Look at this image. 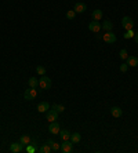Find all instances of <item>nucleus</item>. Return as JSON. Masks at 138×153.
<instances>
[{"mask_svg": "<svg viewBox=\"0 0 138 153\" xmlns=\"http://www.w3.org/2000/svg\"><path fill=\"white\" fill-rule=\"evenodd\" d=\"M51 79L50 77H47L46 75H43V76L39 79V86H40V88L43 90H50L51 88Z\"/></svg>", "mask_w": 138, "mask_h": 153, "instance_id": "nucleus-1", "label": "nucleus"}, {"mask_svg": "<svg viewBox=\"0 0 138 153\" xmlns=\"http://www.w3.org/2000/svg\"><path fill=\"white\" fill-rule=\"evenodd\" d=\"M102 40L107 43V44H113V43H116V35L112 32V31H109V32L104 33V36H102Z\"/></svg>", "mask_w": 138, "mask_h": 153, "instance_id": "nucleus-2", "label": "nucleus"}, {"mask_svg": "<svg viewBox=\"0 0 138 153\" xmlns=\"http://www.w3.org/2000/svg\"><path fill=\"white\" fill-rule=\"evenodd\" d=\"M122 26L124 28V31H131L134 28V21H133L130 17H124L122 19Z\"/></svg>", "mask_w": 138, "mask_h": 153, "instance_id": "nucleus-3", "label": "nucleus"}, {"mask_svg": "<svg viewBox=\"0 0 138 153\" xmlns=\"http://www.w3.org/2000/svg\"><path fill=\"white\" fill-rule=\"evenodd\" d=\"M38 97V91H36V88H29L25 91V94H24V98H25L26 101H32V99H35Z\"/></svg>", "mask_w": 138, "mask_h": 153, "instance_id": "nucleus-4", "label": "nucleus"}, {"mask_svg": "<svg viewBox=\"0 0 138 153\" xmlns=\"http://www.w3.org/2000/svg\"><path fill=\"white\" fill-rule=\"evenodd\" d=\"M61 150H62L64 153H70L73 150V143L70 142V139L62 141V143H61Z\"/></svg>", "mask_w": 138, "mask_h": 153, "instance_id": "nucleus-5", "label": "nucleus"}, {"mask_svg": "<svg viewBox=\"0 0 138 153\" xmlns=\"http://www.w3.org/2000/svg\"><path fill=\"white\" fill-rule=\"evenodd\" d=\"M59 131H61V127H59V124H58L57 121L50 123V126H49V133H51V134H54V135H58Z\"/></svg>", "mask_w": 138, "mask_h": 153, "instance_id": "nucleus-6", "label": "nucleus"}, {"mask_svg": "<svg viewBox=\"0 0 138 153\" xmlns=\"http://www.w3.org/2000/svg\"><path fill=\"white\" fill-rule=\"evenodd\" d=\"M88 29L91 31V32H94V33H98L101 31V24H100V21H93V22H90L88 24Z\"/></svg>", "mask_w": 138, "mask_h": 153, "instance_id": "nucleus-7", "label": "nucleus"}, {"mask_svg": "<svg viewBox=\"0 0 138 153\" xmlns=\"http://www.w3.org/2000/svg\"><path fill=\"white\" fill-rule=\"evenodd\" d=\"M24 148L25 146H24L21 142H14V143H11V146H10V150L14 153H19L24 150Z\"/></svg>", "mask_w": 138, "mask_h": 153, "instance_id": "nucleus-8", "label": "nucleus"}, {"mask_svg": "<svg viewBox=\"0 0 138 153\" xmlns=\"http://www.w3.org/2000/svg\"><path fill=\"white\" fill-rule=\"evenodd\" d=\"M58 120V112L51 109V110H47V121H57Z\"/></svg>", "mask_w": 138, "mask_h": 153, "instance_id": "nucleus-9", "label": "nucleus"}, {"mask_svg": "<svg viewBox=\"0 0 138 153\" xmlns=\"http://www.w3.org/2000/svg\"><path fill=\"white\" fill-rule=\"evenodd\" d=\"M73 10L76 11V14H77V13L82 14V13H84V11L87 10V6H86L84 3H76L75 7H73Z\"/></svg>", "mask_w": 138, "mask_h": 153, "instance_id": "nucleus-10", "label": "nucleus"}, {"mask_svg": "<svg viewBox=\"0 0 138 153\" xmlns=\"http://www.w3.org/2000/svg\"><path fill=\"white\" fill-rule=\"evenodd\" d=\"M50 109V105H49V102H40L38 105V112L40 113H44V112H47Z\"/></svg>", "mask_w": 138, "mask_h": 153, "instance_id": "nucleus-11", "label": "nucleus"}, {"mask_svg": "<svg viewBox=\"0 0 138 153\" xmlns=\"http://www.w3.org/2000/svg\"><path fill=\"white\" fill-rule=\"evenodd\" d=\"M47 143L51 146V150H53V152H58V150H61V145H59L58 142H55V141L49 139V141H47Z\"/></svg>", "mask_w": 138, "mask_h": 153, "instance_id": "nucleus-12", "label": "nucleus"}, {"mask_svg": "<svg viewBox=\"0 0 138 153\" xmlns=\"http://www.w3.org/2000/svg\"><path fill=\"white\" fill-rule=\"evenodd\" d=\"M111 113H112L113 117H116V119H118V117H120V116L123 115V110H122L119 106H113V108L111 109Z\"/></svg>", "mask_w": 138, "mask_h": 153, "instance_id": "nucleus-13", "label": "nucleus"}, {"mask_svg": "<svg viewBox=\"0 0 138 153\" xmlns=\"http://www.w3.org/2000/svg\"><path fill=\"white\" fill-rule=\"evenodd\" d=\"M112 26L113 24L109 21V19H107V21H104L102 22V25H101V28L104 29V31H107V32H109V31H112Z\"/></svg>", "mask_w": 138, "mask_h": 153, "instance_id": "nucleus-14", "label": "nucleus"}, {"mask_svg": "<svg viewBox=\"0 0 138 153\" xmlns=\"http://www.w3.org/2000/svg\"><path fill=\"white\" fill-rule=\"evenodd\" d=\"M80 139H82V137H80L79 133H72V134H70V142H72V143H79Z\"/></svg>", "mask_w": 138, "mask_h": 153, "instance_id": "nucleus-15", "label": "nucleus"}, {"mask_svg": "<svg viewBox=\"0 0 138 153\" xmlns=\"http://www.w3.org/2000/svg\"><path fill=\"white\" fill-rule=\"evenodd\" d=\"M28 86L31 87V88H36L39 86V80L36 77H29V80H28Z\"/></svg>", "mask_w": 138, "mask_h": 153, "instance_id": "nucleus-16", "label": "nucleus"}, {"mask_svg": "<svg viewBox=\"0 0 138 153\" xmlns=\"http://www.w3.org/2000/svg\"><path fill=\"white\" fill-rule=\"evenodd\" d=\"M59 137H61L62 141H68V139H70V133H69L68 130H61L59 131Z\"/></svg>", "mask_w": 138, "mask_h": 153, "instance_id": "nucleus-17", "label": "nucleus"}, {"mask_svg": "<svg viewBox=\"0 0 138 153\" xmlns=\"http://www.w3.org/2000/svg\"><path fill=\"white\" fill-rule=\"evenodd\" d=\"M126 61H127V65H128V66H138V58L137 57H128Z\"/></svg>", "mask_w": 138, "mask_h": 153, "instance_id": "nucleus-18", "label": "nucleus"}, {"mask_svg": "<svg viewBox=\"0 0 138 153\" xmlns=\"http://www.w3.org/2000/svg\"><path fill=\"white\" fill-rule=\"evenodd\" d=\"M19 142L24 145V146H26V145H29L32 142V139H31V137L29 135H22L21 138H19Z\"/></svg>", "mask_w": 138, "mask_h": 153, "instance_id": "nucleus-19", "label": "nucleus"}, {"mask_svg": "<svg viewBox=\"0 0 138 153\" xmlns=\"http://www.w3.org/2000/svg\"><path fill=\"white\" fill-rule=\"evenodd\" d=\"M51 109L57 110L58 113H62L64 110H65V106H64V105H61V103H54V105L51 106Z\"/></svg>", "mask_w": 138, "mask_h": 153, "instance_id": "nucleus-20", "label": "nucleus"}, {"mask_svg": "<svg viewBox=\"0 0 138 153\" xmlns=\"http://www.w3.org/2000/svg\"><path fill=\"white\" fill-rule=\"evenodd\" d=\"M93 18H94L95 21H100V19H102V11H101V10H98V8H97V10H94V11H93Z\"/></svg>", "mask_w": 138, "mask_h": 153, "instance_id": "nucleus-21", "label": "nucleus"}, {"mask_svg": "<svg viewBox=\"0 0 138 153\" xmlns=\"http://www.w3.org/2000/svg\"><path fill=\"white\" fill-rule=\"evenodd\" d=\"M35 145H36V143H35V142L32 141L29 145H26V146H25V150H26L28 153H33V152H36V148H35Z\"/></svg>", "mask_w": 138, "mask_h": 153, "instance_id": "nucleus-22", "label": "nucleus"}, {"mask_svg": "<svg viewBox=\"0 0 138 153\" xmlns=\"http://www.w3.org/2000/svg\"><path fill=\"white\" fill-rule=\"evenodd\" d=\"M39 152H40V153H50L51 152V146L49 145V143H44L43 146H40Z\"/></svg>", "mask_w": 138, "mask_h": 153, "instance_id": "nucleus-23", "label": "nucleus"}, {"mask_svg": "<svg viewBox=\"0 0 138 153\" xmlns=\"http://www.w3.org/2000/svg\"><path fill=\"white\" fill-rule=\"evenodd\" d=\"M75 17H76L75 10H69V11H66V18L68 19H75Z\"/></svg>", "mask_w": 138, "mask_h": 153, "instance_id": "nucleus-24", "label": "nucleus"}, {"mask_svg": "<svg viewBox=\"0 0 138 153\" xmlns=\"http://www.w3.org/2000/svg\"><path fill=\"white\" fill-rule=\"evenodd\" d=\"M36 72H38L40 76H43V75H46V68L42 66V65H39V66H36Z\"/></svg>", "mask_w": 138, "mask_h": 153, "instance_id": "nucleus-25", "label": "nucleus"}, {"mask_svg": "<svg viewBox=\"0 0 138 153\" xmlns=\"http://www.w3.org/2000/svg\"><path fill=\"white\" fill-rule=\"evenodd\" d=\"M119 57L123 59V61H126L127 58H128V54H127V51L123 48V50H120V52H119Z\"/></svg>", "mask_w": 138, "mask_h": 153, "instance_id": "nucleus-26", "label": "nucleus"}, {"mask_svg": "<svg viewBox=\"0 0 138 153\" xmlns=\"http://www.w3.org/2000/svg\"><path fill=\"white\" fill-rule=\"evenodd\" d=\"M134 35H135V32L134 31H126V33H124V39H133L134 37Z\"/></svg>", "mask_w": 138, "mask_h": 153, "instance_id": "nucleus-27", "label": "nucleus"}, {"mask_svg": "<svg viewBox=\"0 0 138 153\" xmlns=\"http://www.w3.org/2000/svg\"><path fill=\"white\" fill-rule=\"evenodd\" d=\"M120 70H122L123 73L127 72V70H128V65H127V64H122V65H120Z\"/></svg>", "mask_w": 138, "mask_h": 153, "instance_id": "nucleus-28", "label": "nucleus"}, {"mask_svg": "<svg viewBox=\"0 0 138 153\" xmlns=\"http://www.w3.org/2000/svg\"><path fill=\"white\" fill-rule=\"evenodd\" d=\"M134 39H135V43L138 44V32H135V35H134Z\"/></svg>", "mask_w": 138, "mask_h": 153, "instance_id": "nucleus-29", "label": "nucleus"}]
</instances>
